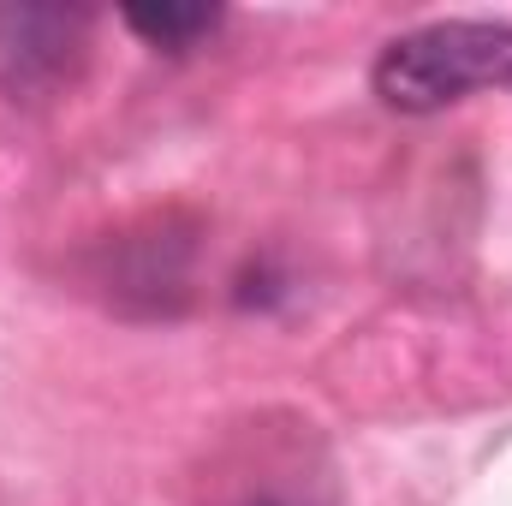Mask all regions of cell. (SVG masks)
<instances>
[{
  "mask_svg": "<svg viewBox=\"0 0 512 506\" xmlns=\"http://www.w3.org/2000/svg\"><path fill=\"white\" fill-rule=\"evenodd\" d=\"M84 42V6H0V84L12 90V102H42L72 84Z\"/></svg>",
  "mask_w": 512,
  "mask_h": 506,
  "instance_id": "cell-2",
  "label": "cell"
},
{
  "mask_svg": "<svg viewBox=\"0 0 512 506\" xmlns=\"http://www.w3.org/2000/svg\"><path fill=\"white\" fill-rule=\"evenodd\" d=\"M120 18H126L131 36H143L149 48H161V54H191L203 36H215L221 6H126Z\"/></svg>",
  "mask_w": 512,
  "mask_h": 506,
  "instance_id": "cell-3",
  "label": "cell"
},
{
  "mask_svg": "<svg viewBox=\"0 0 512 506\" xmlns=\"http://www.w3.org/2000/svg\"><path fill=\"white\" fill-rule=\"evenodd\" d=\"M393 114H441L477 90H512V24L441 18L393 36L370 72Z\"/></svg>",
  "mask_w": 512,
  "mask_h": 506,
  "instance_id": "cell-1",
  "label": "cell"
},
{
  "mask_svg": "<svg viewBox=\"0 0 512 506\" xmlns=\"http://www.w3.org/2000/svg\"><path fill=\"white\" fill-rule=\"evenodd\" d=\"M245 506H292V501H268V495H262V501H245Z\"/></svg>",
  "mask_w": 512,
  "mask_h": 506,
  "instance_id": "cell-4",
  "label": "cell"
}]
</instances>
